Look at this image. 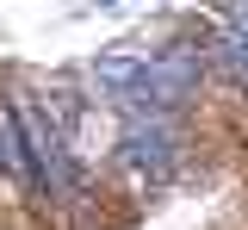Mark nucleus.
I'll list each match as a JSON object with an SVG mask.
<instances>
[{
    "label": "nucleus",
    "instance_id": "39448f33",
    "mask_svg": "<svg viewBox=\"0 0 248 230\" xmlns=\"http://www.w3.org/2000/svg\"><path fill=\"white\" fill-rule=\"evenodd\" d=\"M236 25H248V0H236Z\"/></svg>",
    "mask_w": 248,
    "mask_h": 230
},
{
    "label": "nucleus",
    "instance_id": "7ed1b4c3",
    "mask_svg": "<svg viewBox=\"0 0 248 230\" xmlns=\"http://www.w3.org/2000/svg\"><path fill=\"white\" fill-rule=\"evenodd\" d=\"M124 162L130 168H168L174 162V137L161 125H130L124 131Z\"/></svg>",
    "mask_w": 248,
    "mask_h": 230
},
{
    "label": "nucleus",
    "instance_id": "20e7f679",
    "mask_svg": "<svg viewBox=\"0 0 248 230\" xmlns=\"http://www.w3.org/2000/svg\"><path fill=\"white\" fill-rule=\"evenodd\" d=\"M217 68H223L236 87H248V25H230V32L217 37Z\"/></svg>",
    "mask_w": 248,
    "mask_h": 230
},
{
    "label": "nucleus",
    "instance_id": "f257e3e1",
    "mask_svg": "<svg viewBox=\"0 0 248 230\" xmlns=\"http://www.w3.org/2000/svg\"><path fill=\"white\" fill-rule=\"evenodd\" d=\"M93 81L112 87L124 106H155L161 112L199 81V68H192V56H99Z\"/></svg>",
    "mask_w": 248,
    "mask_h": 230
},
{
    "label": "nucleus",
    "instance_id": "f03ea898",
    "mask_svg": "<svg viewBox=\"0 0 248 230\" xmlns=\"http://www.w3.org/2000/svg\"><path fill=\"white\" fill-rule=\"evenodd\" d=\"M19 125H25L31 187H62V181H68V156H62V137L50 131V118H44L37 106H19Z\"/></svg>",
    "mask_w": 248,
    "mask_h": 230
}]
</instances>
